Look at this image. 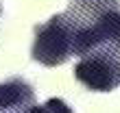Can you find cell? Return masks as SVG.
Masks as SVG:
<instances>
[{
    "mask_svg": "<svg viewBox=\"0 0 120 113\" xmlns=\"http://www.w3.org/2000/svg\"><path fill=\"white\" fill-rule=\"evenodd\" d=\"M63 15L72 28V54L105 52L120 59V0H70Z\"/></svg>",
    "mask_w": 120,
    "mask_h": 113,
    "instance_id": "obj_1",
    "label": "cell"
},
{
    "mask_svg": "<svg viewBox=\"0 0 120 113\" xmlns=\"http://www.w3.org/2000/svg\"><path fill=\"white\" fill-rule=\"evenodd\" d=\"M31 54L37 63L48 67L61 65L72 56V28L63 13L52 15L48 22L35 26V41Z\"/></svg>",
    "mask_w": 120,
    "mask_h": 113,
    "instance_id": "obj_2",
    "label": "cell"
},
{
    "mask_svg": "<svg viewBox=\"0 0 120 113\" xmlns=\"http://www.w3.org/2000/svg\"><path fill=\"white\" fill-rule=\"evenodd\" d=\"M74 78L90 91H111L120 85V59L105 52L85 54L74 65Z\"/></svg>",
    "mask_w": 120,
    "mask_h": 113,
    "instance_id": "obj_3",
    "label": "cell"
},
{
    "mask_svg": "<svg viewBox=\"0 0 120 113\" xmlns=\"http://www.w3.org/2000/svg\"><path fill=\"white\" fill-rule=\"evenodd\" d=\"M35 94L33 87L24 78L13 76V78L0 83V111H13V109H24L33 104Z\"/></svg>",
    "mask_w": 120,
    "mask_h": 113,
    "instance_id": "obj_4",
    "label": "cell"
},
{
    "mask_svg": "<svg viewBox=\"0 0 120 113\" xmlns=\"http://www.w3.org/2000/svg\"><path fill=\"white\" fill-rule=\"evenodd\" d=\"M22 113H72V109L61 98H50L46 104H29V107H24Z\"/></svg>",
    "mask_w": 120,
    "mask_h": 113,
    "instance_id": "obj_5",
    "label": "cell"
}]
</instances>
